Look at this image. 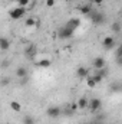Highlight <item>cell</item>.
Masks as SVG:
<instances>
[{"mask_svg":"<svg viewBox=\"0 0 122 124\" xmlns=\"http://www.w3.org/2000/svg\"><path fill=\"white\" fill-rule=\"evenodd\" d=\"M17 1V6L19 7H27V6H30V0H16Z\"/></svg>","mask_w":122,"mask_h":124,"instance_id":"obj_14","label":"cell"},{"mask_svg":"<svg viewBox=\"0 0 122 124\" xmlns=\"http://www.w3.org/2000/svg\"><path fill=\"white\" fill-rule=\"evenodd\" d=\"M25 13H26V9L25 7H14V9H12L10 12H9V16L13 19V20H19V19H22L23 16H25Z\"/></svg>","mask_w":122,"mask_h":124,"instance_id":"obj_1","label":"cell"},{"mask_svg":"<svg viewBox=\"0 0 122 124\" xmlns=\"http://www.w3.org/2000/svg\"><path fill=\"white\" fill-rule=\"evenodd\" d=\"M10 82V79L9 78H4V79H1V85H6V84H9Z\"/></svg>","mask_w":122,"mask_h":124,"instance_id":"obj_23","label":"cell"},{"mask_svg":"<svg viewBox=\"0 0 122 124\" xmlns=\"http://www.w3.org/2000/svg\"><path fill=\"white\" fill-rule=\"evenodd\" d=\"M34 23H36V22H34V19H33V17L26 19V26H30V28H33V26H34Z\"/></svg>","mask_w":122,"mask_h":124,"instance_id":"obj_18","label":"cell"},{"mask_svg":"<svg viewBox=\"0 0 122 124\" xmlns=\"http://www.w3.org/2000/svg\"><path fill=\"white\" fill-rule=\"evenodd\" d=\"M73 35V31L72 29H69V28H62L61 29V32H59V36H61L62 39H68V38H70Z\"/></svg>","mask_w":122,"mask_h":124,"instance_id":"obj_3","label":"cell"},{"mask_svg":"<svg viewBox=\"0 0 122 124\" xmlns=\"http://www.w3.org/2000/svg\"><path fill=\"white\" fill-rule=\"evenodd\" d=\"M92 3H93V4H102L103 0H92Z\"/></svg>","mask_w":122,"mask_h":124,"instance_id":"obj_24","label":"cell"},{"mask_svg":"<svg viewBox=\"0 0 122 124\" xmlns=\"http://www.w3.org/2000/svg\"><path fill=\"white\" fill-rule=\"evenodd\" d=\"M119 28H121V25H119V23H115V25L112 26V31L114 32H119Z\"/></svg>","mask_w":122,"mask_h":124,"instance_id":"obj_19","label":"cell"},{"mask_svg":"<svg viewBox=\"0 0 122 124\" xmlns=\"http://www.w3.org/2000/svg\"><path fill=\"white\" fill-rule=\"evenodd\" d=\"M10 48V42L6 38H0V51H7Z\"/></svg>","mask_w":122,"mask_h":124,"instance_id":"obj_9","label":"cell"},{"mask_svg":"<svg viewBox=\"0 0 122 124\" xmlns=\"http://www.w3.org/2000/svg\"><path fill=\"white\" fill-rule=\"evenodd\" d=\"M76 104H78V108H86V107H88V100H86L85 97H82Z\"/></svg>","mask_w":122,"mask_h":124,"instance_id":"obj_12","label":"cell"},{"mask_svg":"<svg viewBox=\"0 0 122 124\" xmlns=\"http://www.w3.org/2000/svg\"><path fill=\"white\" fill-rule=\"evenodd\" d=\"M23 123H25V124H33V118H32V117H26Z\"/></svg>","mask_w":122,"mask_h":124,"instance_id":"obj_20","label":"cell"},{"mask_svg":"<svg viewBox=\"0 0 122 124\" xmlns=\"http://www.w3.org/2000/svg\"><path fill=\"white\" fill-rule=\"evenodd\" d=\"M103 46L108 48V49H112V48L115 46V39H114L112 36H106V38H103Z\"/></svg>","mask_w":122,"mask_h":124,"instance_id":"obj_4","label":"cell"},{"mask_svg":"<svg viewBox=\"0 0 122 124\" xmlns=\"http://www.w3.org/2000/svg\"><path fill=\"white\" fill-rule=\"evenodd\" d=\"M9 107H10L12 111H14V113H19V111L22 110V104H20L19 101H12V102L9 104Z\"/></svg>","mask_w":122,"mask_h":124,"instance_id":"obj_8","label":"cell"},{"mask_svg":"<svg viewBox=\"0 0 122 124\" xmlns=\"http://www.w3.org/2000/svg\"><path fill=\"white\" fill-rule=\"evenodd\" d=\"M16 75H17L19 78H26V75H27V69H26V68H23V66H20V68H17Z\"/></svg>","mask_w":122,"mask_h":124,"instance_id":"obj_11","label":"cell"},{"mask_svg":"<svg viewBox=\"0 0 122 124\" xmlns=\"http://www.w3.org/2000/svg\"><path fill=\"white\" fill-rule=\"evenodd\" d=\"M88 74H89V72H88V69H86L85 66H79V68L76 69V75L81 77V78H85V77L88 78Z\"/></svg>","mask_w":122,"mask_h":124,"instance_id":"obj_7","label":"cell"},{"mask_svg":"<svg viewBox=\"0 0 122 124\" xmlns=\"http://www.w3.org/2000/svg\"><path fill=\"white\" fill-rule=\"evenodd\" d=\"M9 65H10V62L7 61V59H4L3 63H1V68H6V66H9Z\"/></svg>","mask_w":122,"mask_h":124,"instance_id":"obj_22","label":"cell"},{"mask_svg":"<svg viewBox=\"0 0 122 124\" xmlns=\"http://www.w3.org/2000/svg\"><path fill=\"white\" fill-rule=\"evenodd\" d=\"M70 110L72 111H75V110H78V104L75 102V104H72V107H70Z\"/></svg>","mask_w":122,"mask_h":124,"instance_id":"obj_25","label":"cell"},{"mask_svg":"<svg viewBox=\"0 0 122 124\" xmlns=\"http://www.w3.org/2000/svg\"><path fill=\"white\" fill-rule=\"evenodd\" d=\"M37 65L42 66V68H49V66L52 65V62L49 61V59H40V61L37 62Z\"/></svg>","mask_w":122,"mask_h":124,"instance_id":"obj_13","label":"cell"},{"mask_svg":"<svg viewBox=\"0 0 122 124\" xmlns=\"http://www.w3.org/2000/svg\"><path fill=\"white\" fill-rule=\"evenodd\" d=\"M46 6H47V7L55 6V0H46Z\"/></svg>","mask_w":122,"mask_h":124,"instance_id":"obj_21","label":"cell"},{"mask_svg":"<svg viewBox=\"0 0 122 124\" xmlns=\"http://www.w3.org/2000/svg\"><path fill=\"white\" fill-rule=\"evenodd\" d=\"M47 116L53 117V118L59 117L61 116V108L59 107H50V108H47Z\"/></svg>","mask_w":122,"mask_h":124,"instance_id":"obj_5","label":"cell"},{"mask_svg":"<svg viewBox=\"0 0 122 124\" xmlns=\"http://www.w3.org/2000/svg\"><path fill=\"white\" fill-rule=\"evenodd\" d=\"M86 82H88V87H89V88H95V87H96V82L93 81V78H92V77L86 78Z\"/></svg>","mask_w":122,"mask_h":124,"instance_id":"obj_16","label":"cell"},{"mask_svg":"<svg viewBox=\"0 0 122 124\" xmlns=\"http://www.w3.org/2000/svg\"><path fill=\"white\" fill-rule=\"evenodd\" d=\"M93 66H95L96 69L105 68V61H103V58H96V59L93 61Z\"/></svg>","mask_w":122,"mask_h":124,"instance_id":"obj_10","label":"cell"},{"mask_svg":"<svg viewBox=\"0 0 122 124\" xmlns=\"http://www.w3.org/2000/svg\"><path fill=\"white\" fill-rule=\"evenodd\" d=\"M101 105H102V102H101V100H98V98H93V100H91V101L88 102V107H89L91 111H98V110L101 108Z\"/></svg>","mask_w":122,"mask_h":124,"instance_id":"obj_2","label":"cell"},{"mask_svg":"<svg viewBox=\"0 0 122 124\" xmlns=\"http://www.w3.org/2000/svg\"><path fill=\"white\" fill-rule=\"evenodd\" d=\"M81 12H82L83 15L91 13V4H85V6H82V7H81Z\"/></svg>","mask_w":122,"mask_h":124,"instance_id":"obj_15","label":"cell"},{"mask_svg":"<svg viewBox=\"0 0 122 124\" xmlns=\"http://www.w3.org/2000/svg\"><path fill=\"white\" fill-rule=\"evenodd\" d=\"M79 26V19H70L68 23H66V28H69V29H72V31L75 32V29Z\"/></svg>","mask_w":122,"mask_h":124,"instance_id":"obj_6","label":"cell"},{"mask_svg":"<svg viewBox=\"0 0 122 124\" xmlns=\"http://www.w3.org/2000/svg\"><path fill=\"white\" fill-rule=\"evenodd\" d=\"M92 78H93V81H95V82L98 84V82H101V81H102V78H103V77H102V75H99V74L96 72V74H95V75H93Z\"/></svg>","mask_w":122,"mask_h":124,"instance_id":"obj_17","label":"cell"}]
</instances>
